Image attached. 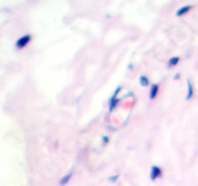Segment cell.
<instances>
[{
    "label": "cell",
    "mask_w": 198,
    "mask_h": 186,
    "mask_svg": "<svg viewBox=\"0 0 198 186\" xmlns=\"http://www.w3.org/2000/svg\"><path fill=\"white\" fill-rule=\"evenodd\" d=\"M153 171H154V174H151V178H153V179H157V175H158L161 171L158 169V167H154Z\"/></svg>",
    "instance_id": "cell-1"
}]
</instances>
